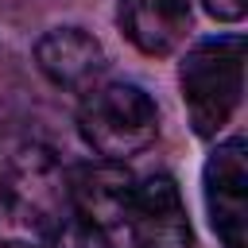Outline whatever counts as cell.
Listing matches in <instances>:
<instances>
[{
	"label": "cell",
	"instance_id": "9c48e42d",
	"mask_svg": "<svg viewBox=\"0 0 248 248\" xmlns=\"http://www.w3.org/2000/svg\"><path fill=\"white\" fill-rule=\"evenodd\" d=\"M43 248H112V240H108L105 229H97V225L66 213L62 221H54L46 229V244Z\"/></svg>",
	"mask_w": 248,
	"mask_h": 248
},
{
	"label": "cell",
	"instance_id": "8fae6325",
	"mask_svg": "<svg viewBox=\"0 0 248 248\" xmlns=\"http://www.w3.org/2000/svg\"><path fill=\"white\" fill-rule=\"evenodd\" d=\"M0 248H27V244H0Z\"/></svg>",
	"mask_w": 248,
	"mask_h": 248
},
{
	"label": "cell",
	"instance_id": "7a4b0ae2",
	"mask_svg": "<svg viewBox=\"0 0 248 248\" xmlns=\"http://www.w3.org/2000/svg\"><path fill=\"white\" fill-rule=\"evenodd\" d=\"M78 128L101 159L128 163L132 155H140L155 143L159 108L140 85L105 81V85L85 89V101L78 108Z\"/></svg>",
	"mask_w": 248,
	"mask_h": 248
},
{
	"label": "cell",
	"instance_id": "30bf717a",
	"mask_svg": "<svg viewBox=\"0 0 248 248\" xmlns=\"http://www.w3.org/2000/svg\"><path fill=\"white\" fill-rule=\"evenodd\" d=\"M202 8L221 23H240L248 12V0H202Z\"/></svg>",
	"mask_w": 248,
	"mask_h": 248
},
{
	"label": "cell",
	"instance_id": "ba28073f",
	"mask_svg": "<svg viewBox=\"0 0 248 248\" xmlns=\"http://www.w3.org/2000/svg\"><path fill=\"white\" fill-rule=\"evenodd\" d=\"M116 19L136 50L167 58L186 43L190 0H116Z\"/></svg>",
	"mask_w": 248,
	"mask_h": 248
},
{
	"label": "cell",
	"instance_id": "8992f818",
	"mask_svg": "<svg viewBox=\"0 0 248 248\" xmlns=\"http://www.w3.org/2000/svg\"><path fill=\"white\" fill-rule=\"evenodd\" d=\"M8 198H12L16 213H23V221H35V225L50 229L54 221L66 217V205H70L66 170H62V167L50 159V151H43V147L19 151V159L12 163Z\"/></svg>",
	"mask_w": 248,
	"mask_h": 248
},
{
	"label": "cell",
	"instance_id": "52a82bcc",
	"mask_svg": "<svg viewBox=\"0 0 248 248\" xmlns=\"http://www.w3.org/2000/svg\"><path fill=\"white\" fill-rule=\"evenodd\" d=\"M35 62L62 89H93L105 74V46L85 27H54L35 43Z\"/></svg>",
	"mask_w": 248,
	"mask_h": 248
},
{
	"label": "cell",
	"instance_id": "3957f363",
	"mask_svg": "<svg viewBox=\"0 0 248 248\" xmlns=\"http://www.w3.org/2000/svg\"><path fill=\"white\" fill-rule=\"evenodd\" d=\"M202 194L213 232L225 248H248V147L240 136L217 143L202 170Z\"/></svg>",
	"mask_w": 248,
	"mask_h": 248
},
{
	"label": "cell",
	"instance_id": "5b68a950",
	"mask_svg": "<svg viewBox=\"0 0 248 248\" xmlns=\"http://www.w3.org/2000/svg\"><path fill=\"white\" fill-rule=\"evenodd\" d=\"M66 186H70V209L74 217L97 225V229H112V225H124L128 221V209H132V194H136V178L128 174L124 163H108V159H97V163H81L66 174Z\"/></svg>",
	"mask_w": 248,
	"mask_h": 248
},
{
	"label": "cell",
	"instance_id": "6da1fadb",
	"mask_svg": "<svg viewBox=\"0 0 248 248\" xmlns=\"http://www.w3.org/2000/svg\"><path fill=\"white\" fill-rule=\"evenodd\" d=\"M178 85H182V101L194 132L205 140L217 136L232 120L244 93V39L240 35L202 39L182 58Z\"/></svg>",
	"mask_w": 248,
	"mask_h": 248
},
{
	"label": "cell",
	"instance_id": "277c9868",
	"mask_svg": "<svg viewBox=\"0 0 248 248\" xmlns=\"http://www.w3.org/2000/svg\"><path fill=\"white\" fill-rule=\"evenodd\" d=\"M124 225L132 229L140 248H194L182 194L167 174H151V178L136 182L132 209H128Z\"/></svg>",
	"mask_w": 248,
	"mask_h": 248
}]
</instances>
